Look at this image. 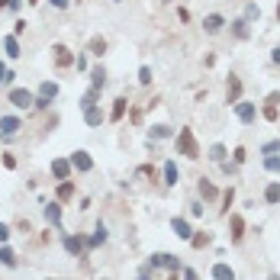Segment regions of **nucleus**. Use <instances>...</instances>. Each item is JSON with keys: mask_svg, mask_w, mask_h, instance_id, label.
<instances>
[{"mask_svg": "<svg viewBox=\"0 0 280 280\" xmlns=\"http://www.w3.org/2000/svg\"><path fill=\"white\" fill-rule=\"evenodd\" d=\"M177 155H184V158H200V145H196V139H194V132H190V129H180V135H177Z\"/></svg>", "mask_w": 280, "mask_h": 280, "instance_id": "f257e3e1", "label": "nucleus"}, {"mask_svg": "<svg viewBox=\"0 0 280 280\" xmlns=\"http://www.w3.org/2000/svg\"><path fill=\"white\" fill-rule=\"evenodd\" d=\"M10 103H13L16 109H29V107H36V97H32L26 87H13V90H10Z\"/></svg>", "mask_w": 280, "mask_h": 280, "instance_id": "f03ea898", "label": "nucleus"}, {"mask_svg": "<svg viewBox=\"0 0 280 280\" xmlns=\"http://www.w3.org/2000/svg\"><path fill=\"white\" fill-rule=\"evenodd\" d=\"M55 97H58V84H52V81H45V84L39 87V97H36V107H39V109H45L48 103L55 100Z\"/></svg>", "mask_w": 280, "mask_h": 280, "instance_id": "7ed1b4c3", "label": "nucleus"}, {"mask_svg": "<svg viewBox=\"0 0 280 280\" xmlns=\"http://www.w3.org/2000/svg\"><path fill=\"white\" fill-rule=\"evenodd\" d=\"M52 55H55V65H58V68H71V65H74V55H71L68 45H52Z\"/></svg>", "mask_w": 280, "mask_h": 280, "instance_id": "20e7f679", "label": "nucleus"}, {"mask_svg": "<svg viewBox=\"0 0 280 280\" xmlns=\"http://www.w3.org/2000/svg\"><path fill=\"white\" fill-rule=\"evenodd\" d=\"M71 168H74V171H81V174H87L93 168V161H90V155H87V151H74V155H71Z\"/></svg>", "mask_w": 280, "mask_h": 280, "instance_id": "39448f33", "label": "nucleus"}, {"mask_svg": "<svg viewBox=\"0 0 280 280\" xmlns=\"http://www.w3.org/2000/svg\"><path fill=\"white\" fill-rule=\"evenodd\" d=\"M235 116H238L241 123H255V116H258L255 103H235Z\"/></svg>", "mask_w": 280, "mask_h": 280, "instance_id": "423d86ee", "label": "nucleus"}, {"mask_svg": "<svg viewBox=\"0 0 280 280\" xmlns=\"http://www.w3.org/2000/svg\"><path fill=\"white\" fill-rule=\"evenodd\" d=\"M171 229H174V235H177V238H184V241H190V235H194V229H190V222H187V219H171Z\"/></svg>", "mask_w": 280, "mask_h": 280, "instance_id": "0eeeda50", "label": "nucleus"}, {"mask_svg": "<svg viewBox=\"0 0 280 280\" xmlns=\"http://www.w3.org/2000/svg\"><path fill=\"white\" fill-rule=\"evenodd\" d=\"M84 248H87V241L81 238V235H65V251H68V255H81Z\"/></svg>", "mask_w": 280, "mask_h": 280, "instance_id": "6e6552de", "label": "nucleus"}, {"mask_svg": "<svg viewBox=\"0 0 280 280\" xmlns=\"http://www.w3.org/2000/svg\"><path fill=\"white\" fill-rule=\"evenodd\" d=\"M20 129H23V123H20L16 116H0V132L3 135H16Z\"/></svg>", "mask_w": 280, "mask_h": 280, "instance_id": "1a4fd4ad", "label": "nucleus"}, {"mask_svg": "<svg viewBox=\"0 0 280 280\" xmlns=\"http://www.w3.org/2000/svg\"><path fill=\"white\" fill-rule=\"evenodd\" d=\"M241 100V81L238 78H229L226 84V103H238Z\"/></svg>", "mask_w": 280, "mask_h": 280, "instance_id": "9d476101", "label": "nucleus"}, {"mask_svg": "<svg viewBox=\"0 0 280 280\" xmlns=\"http://www.w3.org/2000/svg\"><path fill=\"white\" fill-rule=\"evenodd\" d=\"M241 235H245V219H241V216H232V219H229V238H232V241H241Z\"/></svg>", "mask_w": 280, "mask_h": 280, "instance_id": "9b49d317", "label": "nucleus"}, {"mask_svg": "<svg viewBox=\"0 0 280 280\" xmlns=\"http://www.w3.org/2000/svg\"><path fill=\"white\" fill-rule=\"evenodd\" d=\"M52 174L58 180H68V174H71V161H65V158H55L52 161Z\"/></svg>", "mask_w": 280, "mask_h": 280, "instance_id": "f8f14e48", "label": "nucleus"}, {"mask_svg": "<svg viewBox=\"0 0 280 280\" xmlns=\"http://www.w3.org/2000/svg\"><path fill=\"white\" fill-rule=\"evenodd\" d=\"M84 119H87V126H100V123H103V109L93 103V107L84 109Z\"/></svg>", "mask_w": 280, "mask_h": 280, "instance_id": "ddd939ff", "label": "nucleus"}, {"mask_svg": "<svg viewBox=\"0 0 280 280\" xmlns=\"http://www.w3.org/2000/svg\"><path fill=\"white\" fill-rule=\"evenodd\" d=\"M203 26H206V32H219L222 26H226V20H222L219 13H210L206 20H203Z\"/></svg>", "mask_w": 280, "mask_h": 280, "instance_id": "4468645a", "label": "nucleus"}, {"mask_svg": "<svg viewBox=\"0 0 280 280\" xmlns=\"http://www.w3.org/2000/svg\"><path fill=\"white\" fill-rule=\"evenodd\" d=\"M45 219L52 222V226H62V206H58V203H48L45 206Z\"/></svg>", "mask_w": 280, "mask_h": 280, "instance_id": "2eb2a0df", "label": "nucleus"}, {"mask_svg": "<svg viewBox=\"0 0 280 280\" xmlns=\"http://www.w3.org/2000/svg\"><path fill=\"white\" fill-rule=\"evenodd\" d=\"M213 277H216V280H235V271L229 264H216V267H213Z\"/></svg>", "mask_w": 280, "mask_h": 280, "instance_id": "dca6fc26", "label": "nucleus"}, {"mask_svg": "<svg viewBox=\"0 0 280 280\" xmlns=\"http://www.w3.org/2000/svg\"><path fill=\"white\" fill-rule=\"evenodd\" d=\"M200 196H203V200H216V196H219V190H216V187H213L206 177H203V180H200Z\"/></svg>", "mask_w": 280, "mask_h": 280, "instance_id": "f3484780", "label": "nucleus"}, {"mask_svg": "<svg viewBox=\"0 0 280 280\" xmlns=\"http://www.w3.org/2000/svg\"><path fill=\"white\" fill-rule=\"evenodd\" d=\"M103 241H107V229H103V222H100V226H97V232L87 238V248H97V245H103Z\"/></svg>", "mask_w": 280, "mask_h": 280, "instance_id": "a211bd4d", "label": "nucleus"}, {"mask_svg": "<svg viewBox=\"0 0 280 280\" xmlns=\"http://www.w3.org/2000/svg\"><path fill=\"white\" fill-rule=\"evenodd\" d=\"M123 116H126V100L119 97V100H113V113H109V119H113V123H119Z\"/></svg>", "mask_w": 280, "mask_h": 280, "instance_id": "6ab92c4d", "label": "nucleus"}, {"mask_svg": "<svg viewBox=\"0 0 280 280\" xmlns=\"http://www.w3.org/2000/svg\"><path fill=\"white\" fill-rule=\"evenodd\" d=\"M164 184H177V164L164 161Z\"/></svg>", "mask_w": 280, "mask_h": 280, "instance_id": "aec40b11", "label": "nucleus"}, {"mask_svg": "<svg viewBox=\"0 0 280 280\" xmlns=\"http://www.w3.org/2000/svg\"><path fill=\"white\" fill-rule=\"evenodd\" d=\"M3 48H7L10 58H20V42H16V36H7V39H3Z\"/></svg>", "mask_w": 280, "mask_h": 280, "instance_id": "412c9836", "label": "nucleus"}, {"mask_svg": "<svg viewBox=\"0 0 280 280\" xmlns=\"http://www.w3.org/2000/svg\"><path fill=\"white\" fill-rule=\"evenodd\" d=\"M264 200L271 203V206H274V203H280V184H267V190H264Z\"/></svg>", "mask_w": 280, "mask_h": 280, "instance_id": "4be33fe9", "label": "nucleus"}, {"mask_svg": "<svg viewBox=\"0 0 280 280\" xmlns=\"http://www.w3.org/2000/svg\"><path fill=\"white\" fill-rule=\"evenodd\" d=\"M107 52V39H103V36H93L90 39V55H103Z\"/></svg>", "mask_w": 280, "mask_h": 280, "instance_id": "5701e85b", "label": "nucleus"}, {"mask_svg": "<svg viewBox=\"0 0 280 280\" xmlns=\"http://www.w3.org/2000/svg\"><path fill=\"white\" fill-rule=\"evenodd\" d=\"M90 81H93V87L100 90V87L107 84V71H103V68H93V71H90Z\"/></svg>", "mask_w": 280, "mask_h": 280, "instance_id": "b1692460", "label": "nucleus"}, {"mask_svg": "<svg viewBox=\"0 0 280 280\" xmlns=\"http://www.w3.org/2000/svg\"><path fill=\"white\" fill-rule=\"evenodd\" d=\"M74 196V184L71 180H62V187H58V200H71Z\"/></svg>", "mask_w": 280, "mask_h": 280, "instance_id": "393cba45", "label": "nucleus"}, {"mask_svg": "<svg viewBox=\"0 0 280 280\" xmlns=\"http://www.w3.org/2000/svg\"><path fill=\"white\" fill-rule=\"evenodd\" d=\"M190 245H194V248H206V245H210V232H200V235H190Z\"/></svg>", "mask_w": 280, "mask_h": 280, "instance_id": "a878e982", "label": "nucleus"}, {"mask_svg": "<svg viewBox=\"0 0 280 280\" xmlns=\"http://www.w3.org/2000/svg\"><path fill=\"white\" fill-rule=\"evenodd\" d=\"M0 261H3V264H7V267H16V255H13V251L7 248V245L0 248Z\"/></svg>", "mask_w": 280, "mask_h": 280, "instance_id": "bb28decb", "label": "nucleus"}, {"mask_svg": "<svg viewBox=\"0 0 280 280\" xmlns=\"http://www.w3.org/2000/svg\"><path fill=\"white\" fill-rule=\"evenodd\" d=\"M232 29H235V36H238V39H248V23H245V20H235Z\"/></svg>", "mask_w": 280, "mask_h": 280, "instance_id": "cd10ccee", "label": "nucleus"}, {"mask_svg": "<svg viewBox=\"0 0 280 280\" xmlns=\"http://www.w3.org/2000/svg\"><path fill=\"white\" fill-rule=\"evenodd\" d=\"M210 158H213V161H226V145H213L210 148Z\"/></svg>", "mask_w": 280, "mask_h": 280, "instance_id": "c85d7f7f", "label": "nucleus"}, {"mask_svg": "<svg viewBox=\"0 0 280 280\" xmlns=\"http://www.w3.org/2000/svg\"><path fill=\"white\" fill-rule=\"evenodd\" d=\"M168 258H171L168 251H158V255H151V267H164V264H168Z\"/></svg>", "mask_w": 280, "mask_h": 280, "instance_id": "c756f323", "label": "nucleus"}, {"mask_svg": "<svg viewBox=\"0 0 280 280\" xmlns=\"http://www.w3.org/2000/svg\"><path fill=\"white\" fill-rule=\"evenodd\" d=\"M264 168H267V171H271V174H277V171H280V158H277V155H267Z\"/></svg>", "mask_w": 280, "mask_h": 280, "instance_id": "7c9ffc66", "label": "nucleus"}, {"mask_svg": "<svg viewBox=\"0 0 280 280\" xmlns=\"http://www.w3.org/2000/svg\"><path fill=\"white\" fill-rule=\"evenodd\" d=\"M168 135H171L168 126H155V129H151V139H168Z\"/></svg>", "mask_w": 280, "mask_h": 280, "instance_id": "2f4dec72", "label": "nucleus"}, {"mask_svg": "<svg viewBox=\"0 0 280 280\" xmlns=\"http://www.w3.org/2000/svg\"><path fill=\"white\" fill-rule=\"evenodd\" d=\"M164 267H168V271H171V274H177V271H180V261H177V258L171 255V258H168V264H164Z\"/></svg>", "mask_w": 280, "mask_h": 280, "instance_id": "473e14b6", "label": "nucleus"}, {"mask_svg": "<svg viewBox=\"0 0 280 280\" xmlns=\"http://www.w3.org/2000/svg\"><path fill=\"white\" fill-rule=\"evenodd\" d=\"M139 81H142V84H151V68H142L139 71Z\"/></svg>", "mask_w": 280, "mask_h": 280, "instance_id": "72a5a7b5", "label": "nucleus"}, {"mask_svg": "<svg viewBox=\"0 0 280 280\" xmlns=\"http://www.w3.org/2000/svg\"><path fill=\"white\" fill-rule=\"evenodd\" d=\"M264 119H277V107H274V103L264 107Z\"/></svg>", "mask_w": 280, "mask_h": 280, "instance_id": "f704fd0d", "label": "nucleus"}, {"mask_svg": "<svg viewBox=\"0 0 280 280\" xmlns=\"http://www.w3.org/2000/svg\"><path fill=\"white\" fill-rule=\"evenodd\" d=\"M23 32H26V23H23V20H16V23H13V36H23Z\"/></svg>", "mask_w": 280, "mask_h": 280, "instance_id": "c9c22d12", "label": "nucleus"}, {"mask_svg": "<svg viewBox=\"0 0 280 280\" xmlns=\"http://www.w3.org/2000/svg\"><path fill=\"white\" fill-rule=\"evenodd\" d=\"M274 151H280V142H267L264 145V155H274Z\"/></svg>", "mask_w": 280, "mask_h": 280, "instance_id": "e433bc0d", "label": "nucleus"}, {"mask_svg": "<svg viewBox=\"0 0 280 280\" xmlns=\"http://www.w3.org/2000/svg\"><path fill=\"white\" fill-rule=\"evenodd\" d=\"M245 16H248V20H255V16H261V10H258L255 3H248V10H245Z\"/></svg>", "mask_w": 280, "mask_h": 280, "instance_id": "4c0bfd02", "label": "nucleus"}, {"mask_svg": "<svg viewBox=\"0 0 280 280\" xmlns=\"http://www.w3.org/2000/svg\"><path fill=\"white\" fill-rule=\"evenodd\" d=\"M7 238H10V226H3V222H0V245H3Z\"/></svg>", "mask_w": 280, "mask_h": 280, "instance_id": "58836bf2", "label": "nucleus"}, {"mask_svg": "<svg viewBox=\"0 0 280 280\" xmlns=\"http://www.w3.org/2000/svg\"><path fill=\"white\" fill-rule=\"evenodd\" d=\"M0 7H10V10H20V0H0Z\"/></svg>", "mask_w": 280, "mask_h": 280, "instance_id": "ea45409f", "label": "nucleus"}, {"mask_svg": "<svg viewBox=\"0 0 280 280\" xmlns=\"http://www.w3.org/2000/svg\"><path fill=\"white\" fill-rule=\"evenodd\" d=\"M0 84H7V65L0 62Z\"/></svg>", "mask_w": 280, "mask_h": 280, "instance_id": "a19ab883", "label": "nucleus"}, {"mask_svg": "<svg viewBox=\"0 0 280 280\" xmlns=\"http://www.w3.org/2000/svg\"><path fill=\"white\" fill-rule=\"evenodd\" d=\"M184 280H200V277H196V271H190V267H187V271H184Z\"/></svg>", "mask_w": 280, "mask_h": 280, "instance_id": "79ce46f5", "label": "nucleus"}, {"mask_svg": "<svg viewBox=\"0 0 280 280\" xmlns=\"http://www.w3.org/2000/svg\"><path fill=\"white\" fill-rule=\"evenodd\" d=\"M52 7H58V10H65V7H68V0H52Z\"/></svg>", "mask_w": 280, "mask_h": 280, "instance_id": "37998d69", "label": "nucleus"}, {"mask_svg": "<svg viewBox=\"0 0 280 280\" xmlns=\"http://www.w3.org/2000/svg\"><path fill=\"white\" fill-rule=\"evenodd\" d=\"M271 58H274V62H277V65H280V45H277V48H274V55H271Z\"/></svg>", "mask_w": 280, "mask_h": 280, "instance_id": "c03bdc74", "label": "nucleus"}, {"mask_svg": "<svg viewBox=\"0 0 280 280\" xmlns=\"http://www.w3.org/2000/svg\"><path fill=\"white\" fill-rule=\"evenodd\" d=\"M267 280H280V277H277V274H271V277H267Z\"/></svg>", "mask_w": 280, "mask_h": 280, "instance_id": "a18cd8bd", "label": "nucleus"}, {"mask_svg": "<svg viewBox=\"0 0 280 280\" xmlns=\"http://www.w3.org/2000/svg\"><path fill=\"white\" fill-rule=\"evenodd\" d=\"M139 280H151V277H145V274H142V277H139Z\"/></svg>", "mask_w": 280, "mask_h": 280, "instance_id": "49530a36", "label": "nucleus"}, {"mask_svg": "<svg viewBox=\"0 0 280 280\" xmlns=\"http://www.w3.org/2000/svg\"><path fill=\"white\" fill-rule=\"evenodd\" d=\"M277 20H280V3H277Z\"/></svg>", "mask_w": 280, "mask_h": 280, "instance_id": "de8ad7c7", "label": "nucleus"}, {"mask_svg": "<svg viewBox=\"0 0 280 280\" xmlns=\"http://www.w3.org/2000/svg\"><path fill=\"white\" fill-rule=\"evenodd\" d=\"M29 3H39V0H29Z\"/></svg>", "mask_w": 280, "mask_h": 280, "instance_id": "09e8293b", "label": "nucleus"}, {"mask_svg": "<svg viewBox=\"0 0 280 280\" xmlns=\"http://www.w3.org/2000/svg\"><path fill=\"white\" fill-rule=\"evenodd\" d=\"M113 3H123V0H113Z\"/></svg>", "mask_w": 280, "mask_h": 280, "instance_id": "8fccbe9b", "label": "nucleus"}]
</instances>
